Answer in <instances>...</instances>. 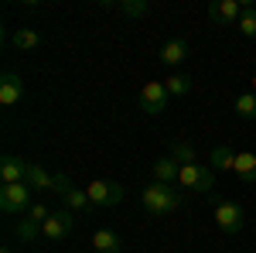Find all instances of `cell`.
I'll return each instance as SVG.
<instances>
[{
  "instance_id": "30bf717a",
  "label": "cell",
  "mask_w": 256,
  "mask_h": 253,
  "mask_svg": "<svg viewBox=\"0 0 256 253\" xmlns=\"http://www.w3.org/2000/svg\"><path fill=\"white\" fill-rule=\"evenodd\" d=\"M28 168H31V161L4 154L0 157V181H4V185H20V181H28Z\"/></svg>"
},
{
  "instance_id": "6da1fadb",
  "label": "cell",
  "mask_w": 256,
  "mask_h": 253,
  "mask_svg": "<svg viewBox=\"0 0 256 253\" xmlns=\"http://www.w3.org/2000/svg\"><path fill=\"white\" fill-rule=\"evenodd\" d=\"M140 205H144V212L150 215H171L181 209V192H178L174 185H160V181H150L144 192H140Z\"/></svg>"
},
{
  "instance_id": "9a60e30c",
  "label": "cell",
  "mask_w": 256,
  "mask_h": 253,
  "mask_svg": "<svg viewBox=\"0 0 256 253\" xmlns=\"http://www.w3.org/2000/svg\"><path fill=\"white\" fill-rule=\"evenodd\" d=\"M178 175H181V164H178L174 157H158V164H154V181H160V185H174Z\"/></svg>"
},
{
  "instance_id": "3957f363",
  "label": "cell",
  "mask_w": 256,
  "mask_h": 253,
  "mask_svg": "<svg viewBox=\"0 0 256 253\" xmlns=\"http://www.w3.org/2000/svg\"><path fill=\"white\" fill-rule=\"evenodd\" d=\"M86 195H89V202H92V209H110V205H120L123 202V185L120 181H89L86 185Z\"/></svg>"
},
{
  "instance_id": "e0dca14e",
  "label": "cell",
  "mask_w": 256,
  "mask_h": 253,
  "mask_svg": "<svg viewBox=\"0 0 256 253\" xmlns=\"http://www.w3.org/2000/svg\"><path fill=\"white\" fill-rule=\"evenodd\" d=\"M10 45H14L18 52H31V48H38V45H41V35H38V31H31V28H18V31L10 35Z\"/></svg>"
},
{
  "instance_id": "603a6c76",
  "label": "cell",
  "mask_w": 256,
  "mask_h": 253,
  "mask_svg": "<svg viewBox=\"0 0 256 253\" xmlns=\"http://www.w3.org/2000/svg\"><path fill=\"white\" fill-rule=\"evenodd\" d=\"M164 89H168V96H184V93L192 89V79L181 76V72H174V76L164 79Z\"/></svg>"
},
{
  "instance_id": "7a4b0ae2",
  "label": "cell",
  "mask_w": 256,
  "mask_h": 253,
  "mask_svg": "<svg viewBox=\"0 0 256 253\" xmlns=\"http://www.w3.org/2000/svg\"><path fill=\"white\" fill-rule=\"evenodd\" d=\"M31 205H34V188H31L28 181H20V185H4V188H0V209L7 215H24Z\"/></svg>"
},
{
  "instance_id": "9c48e42d",
  "label": "cell",
  "mask_w": 256,
  "mask_h": 253,
  "mask_svg": "<svg viewBox=\"0 0 256 253\" xmlns=\"http://www.w3.org/2000/svg\"><path fill=\"white\" fill-rule=\"evenodd\" d=\"M242 7H246V4H239V0H216V4L208 7V18H212V24H218V28H232V24H239V18H242Z\"/></svg>"
},
{
  "instance_id": "5b68a950",
  "label": "cell",
  "mask_w": 256,
  "mask_h": 253,
  "mask_svg": "<svg viewBox=\"0 0 256 253\" xmlns=\"http://www.w3.org/2000/svg\"><path fill=\"white\" fill-rule=\"evenodd\" d=\"M178 185L188 188V192H212V185H216V171L205 168V164H188V168H181Z\"/></svg>"
},
{
  "instance_id": "ffe728a7",
  "label": "cell",
  "mask_w": 256,
  "mask_h": 253,
  "mask_svg": "<svg viewBox=\"0 0 256 253\" xmlns=\"http://www.w3.org/2000/svg\"><path fill=\"white\" fill-rule=\"evenodd\" d=\"M232 164H236V151H229L226 144H218L216 151H212V171H232Z\"/></svg>"
},
{
  "instance_id": "277c9868",
  "label": "cell",
  "mask_w": 256,
  "mask_h": 253,
  "mask_svg": "<svg viewBox=\"0 0 256 253\" xmlns=\"http://www.w3.org/2000/svg\"><path fill=\"white\" fill-rule=\"evenodd\" d=\"M216 222H218V229L226 236H236L242 233V205L239 202H229V198H218L216 202Z\"/></svg>"
},
{
  "instance_id": "5bb4252c",
  "label": "cell",
  "mask_w": 256,
  "mask_h": 253,
  "mask_svg": "<svg viewBox=\"0 0 256 253\" xmlns=\"http://www.w3.org/2000/svg\"><path fill=\"white\" fill-rule=\"evenodd\" d=\"M184 59H188V41H184V38H171L164 48H160V62H164V65H171V69L181 65Z\"/></svg>"
},
{
  "instance_id": "484cf974",
  "label": "cell",
  "mask_w": 256,
  "mask_h": 253,
  "mask_svg": "<svg viewBox=\"0 0 256 253\" xmlns=\"http://www.w3.org/2000/svg\"><path fill=\"white\" fill-rule=\"evenodd\" d=\"M250 82H253V93H256V76H253V79H250Z\"/></svg>"
},
{
  "instance_id": "ac0fdd59",
  "label": "cell",
  "mask_w": 256,
  "mask_h": 253,
  "mask_svg": "<svg viewBox=\"0 0 256 253\" xmlns=\"http://www.w3.org/2000/svg\"><path fill=\"white\" fill-rule=\"evenodd\" d=\"M106 7H116L120 14H126V18H147L150 14L147 0H120V4H106Z\"/></svg>"
},
{
  "instance_id": "8fae6325",
  "label": "cell",
  "mask_w": 256,
  "mask_h": 253,
  "mask_svg": "<svg viewBox=\"0 0 256 253\" xmlns=\"http://www.w3.org/2000/svg\"><path fill=\"white\" fill-rule=\"evenodd\" d=\"M20 99H24V82H20L18 72H4L0 76V106H18Z\"/></svg>"
},
{
  "instance_id": "7c38bea8",
  "label": "cell",
  "mask_w": 256,
  "mask_h": 253,
  "mask_svg": "<svg viewBox=\"0 0 256 253\" xmlns=\"http://www.w3.org/2000/svg\"><path fill=\"white\" fill-rule=\"evenodd\" d=\"M28 185H31L34 192H55L58 175H48L41 164H31V168H28Z\"/></svg>"
},
{
  "instance_id": "44dd1931",
  "label": "cell",
  "mask_w": 256,
  "mask_h": 253,
  "mask_svg": "<svg viewBox=\"0 0 256 253\" xmlns=\"http://www.w3.org/2000/svg\"><path fill=\"white\" fill-rule=\"evenodd\" d=\"M14 233H18L20 243H34V239L41 236V226H38V222H31L28 215H20V222L14 226Z\"/></svg>"
},
{
  "instance_id": "cb8c5ba5",
  "label": "cell",
  "mask_w": 256,
  "mask_h": 253,
  "mask_svg": "<svg viewBox=\"0 0 256 253\" xmlns=\"http://www.w3.org/2000/svg\"><path fill=\"white\" fill-rule=\"evenodd\" d=\"M239 31L246 38H256V4H246L242 7V18H239Z\"/></svg>"
},
{
  "instance_id": "2e32d148",
  "label": "cell",
  "mask_w": 256,
  "mask_h": 253,
  "mask_svg": "<svg viewBox=\"0 0 256 253\" xmlns=\"http://www.w3.org/2000/svg\"><path fill=\"white\" fill-rule=\"evenodd\" d=\"M120 246H123V239L113 229H96L92 233V250L96 253H120Z\"/></svg>"
},
{
  "instance_id": "4fadbf2b",
  "label": "cell",
  "mask_w": 256,
  "mask_h": 253,
  "mask_svg": "<svg viewBox=\"0 0 256 253\" xmlns=\"http://www.w3.org/2000/svg\"><path fill=\"white\" fill-rule=\"evenodd\" d=\"M232 171L239 175V181L256 185V154H253V151H239V154H236V164H232Z\"/></svg>"
},
{
  "instance_id": "d4e9b609",
  "label": "cell",
  "mask_w": 256,
  "mask_h": 253,
  "mask_svg": "<svg viewBox=\"0 0 256 253\" xmlns=\"http://www.w3.org/2000/svg\"><path fill=\"white\" fill-rule=\"evenodd\" d=\"M24 215H28L31 222H38V226H44V222H48V215H52V212H48V205H44V202H38V198H34V205H31V209H28Z\"/></svg>"
},
{
  "instance_id": "52a82bcc",
  "label": "cell",
  "mask_w": 256,
  "mask_h": 253,
  "mask_svg": "<svg viewBox=\"0 0 256 253\" xmlns=\"http://www.w3.org/2000/svg\"><path fill=\"white\" fill-rule=\"evenodd\" d=\"M55 192L62 195V202H65V209H68V212H92V202H89L86 188H76V185H72L65 175H58Z\"/></svg>"
},
{
  "instance_id": "4316f807",
  "label": "cell",
  "mask_w": 256,
  "mask_h": 253,
  "mask_svg": "<svg viewBox=\"0 0 256 253\" xmlns=\"http://www.w3.org/2000/svg\"><path fill=\"white\" fill-rule=\"evenodd\" d=\"M4 253H10V250H4Z\"/></svg>"
},
{
  "instance_id": "ba28073f",
  "label": "cell",
  "mask_w": 256,
  "mask_h": 253,
  "mask_svg": "<svg viewBox=\"0 0 256 253\" xmlns=\"http://www.w3.org/2000/svg\"><path fill=\"white\" fill-rule=\"evenodd\" d=\"M168 103H171V96H168L164 82H147V86L140 89V110H144L147 117L164 113V110H168Z\"/></svg>"
},
{
  "instance_id": "7402d4cb",
  "label": "cell",
  "mask_w": 256,
  "mask_h": 253,
  "mask_svg": "<svg viewBox=\"0 0 256 253\" xmlns=\"http://www.w3.org/2000/svg\"><path fill=\"white\" fill-rule=\"evenodd\" d=\"M232 106L242 120H256V93H239Z\"/></svg>"
},
{
  "instance_id": "d6986e66",
  "label": "cell",
  "mask_w": 256,
  "mask_h": 253,
  "mask_svg": "<svg viewBox=\"0 0 256 253\" xmlns=\"http://www.w3.org/2000/svg\"><path fill=\"white\" fill-rule=\"evenodd\" d=\"M171 157H174L181 168H188V164H198V151L188 144V140H174V147H171Z\"/></svg>"
},
{
  "instance_id": "8992f818",
  "label": "cell",
  "mask_w": 256,
  "mask_h": 253,
  "mask_svg": "<svg viewBox=\"0 0 256 253\" xmlns=\"http://www.w3.org/2000/svg\"><path fill=\"white\" fill-rule=\"evenodd\" d=\"M76 229V212H68V209H58V212L48 215V222L41 226V236L44 239H52V243H62V239H68Z\"/></svg>"
}]
</instances>
